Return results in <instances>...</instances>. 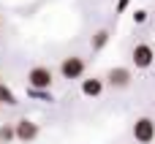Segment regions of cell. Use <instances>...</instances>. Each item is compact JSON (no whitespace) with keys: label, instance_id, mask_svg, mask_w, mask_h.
<instances>
[{"label":"cell","instance_id":"obj_4","mask_svg":"<svg viewBox=\"0 0 155 144\" xmlns=\"http://www.w3.org/2000/svg\"><path fill=\"white\" fill-rule=\"evenodd\" d=\"M104 82H106L112 90H125V87H131V82H134V74H131V68L114 65V68H109V74L104 76Z\"/></svg>","mask_w":155,"mask_h":144},{"label":"cell","instance_id":"obj_6","mask_svg":"<svg viewBox=\"0 0 155 144\" xmlns=\"http://www.w3.org/2000/svg\"><path fill=\"white\" fill-rule=\"evenodd\" d=\"M131 63L139 68V71H144V68H150L155 63V49L150 44H136L134 46V52H131Z\"/></svg>","mask_w":155,"mask_h":144},{"label":"cell","instance_id":"obj_9","mask_svg":"<svg viewBox=\"0 0 155 144\" xmlns=\"http://www.w3.org/2000/svg\"><path fill=\"white\" fill-rule=\"evenodd\" d=\"M106 44H109V30H98V33L93 35V41H90L93 52H101V49H104Z\"/></svg>","mask_w":155,"mask_h":144},{"label":"cell","instance_id":"obj_7","mask_svg":"<svg viewBox=\"0 0 155 144\" xmlns=\"http://www.w3.org/2000/svg\"><path fill=\"white\" fill-rule=\"evenodd\" d=\"M104 84H106V82H104V79H95V76H93V79H82V95H84V98H98V95L104 93Z\"/></svg>","mask_w":155,"mask_h":144},{"label":"cell","instance_id":"obj_11","mask_svg":"<svg viewBox=\"0 0 155 144\" xmlns=\"http://www.w3.org/2000/svg\"><path fill=\"white\" fill-rule=\"evenodd\" d=\"M147 19H150V14H147L144 8H136V11H134V22H136V25H144Z\"/></svg>","mask_w":155,"mask_h":144},{"label":"cell","instance_id":"obj_3","mask_svg":"<svg viewBox=\"0 0 155 144\" xmlns=\"http://www.w3.org/2000/svg\"><path fill=\"white\" fill-rule=\"evenodd\" d=\"M84 60L79 57V54H68V57H63V63H60V76L63 79H82L84 76Z\"/></svg>","mask_w":155,"mask_h":144},{"label":"cell","instance_id":"obj_2","mask_svg":"<svg viewBox=\"0 0 155 144\" xmlns=\"http://www.w3.org/2000/svg\"><path fill=\"white\" fill-rule=\"evenodd\" d=\"M134 133V142L136 144H153L155 142V120L153 117H139L131 128Z\"/></svg>","mask_w":155,"mask_h":144},{"label":"cell","instance_id":"obj_8","mask_svg":"<svg viewBox=\"0 0 155 144\" xmlns=\"http://www.w3.org/2000/svg\"><path fill=\"white\" fill-rule=\"evenodd\" d=\"M16 103H19V98L14 95V90L8 84H0V106H16Z\"/></svg>","mask_w":155,"mask_h":144},{"label":"cell","instance_id":"obj_1","mask_svg":"<svg viewBox=\"0 0 155 144\" xmlns=\"http://www.w3.org/2000/svg\"><path fill=\"white\" fill-rule=\"evenodd\" d=\"M54 74L46 65H33L27 71V90H52Z\"/></svg>","mask_w":155,"mask_h":144},{"label":"cell","instance_id":"obj_13","mask_svg":"<svg viewBox=\"0 0 155 144\" xmlns=\"http://www.w3.org/2000/svg\"><path fill=\"white\" fill-rule=\"evenodd\" d=\"M0 84H3V82H0Z\"/></svg>","mask_w":155,"mask_h":144},{"label":"cell","instance_id":"obj_10","mask_svg":"<svg viewBox=\"0 0 155 144\" xmlns=\"http://www.w3.org/2000/svg\"><path fill=\"white\" fill-rule=\"evenodd\" d=\"M11 142H16L14 125H11V123H3V125H0V144H11Z\"/></svg>","mask_w":155,"mask_h":144},{"label":"cell","instance_id":"obj_12","mask_svg":"<svg viewBox=\"0 0 155 144\" xmlns=\"http://www.w3.org/2000/svg\"><path fill=\"white\" fill-rule=\"evenodd\" d=\"M0 30H3V22H0Z\"/></svg>","mask_w":155,"mask_h":144},{"label":"cell","instance_id":"obj_5","mask_svg":"<svg viewBox=\"0 0 155 144\" xmlns=\"http://www.w3.org/2000/svg\"><path fill=\"white\" fill-rule=\"evenodd\" d=\"M14 133H16V142L22 144H33L38 139V123H33V120H27V117H22V120H16L14 123Z\"/></svg>","mask_w":155,"mask_h":144}]
</instances>
